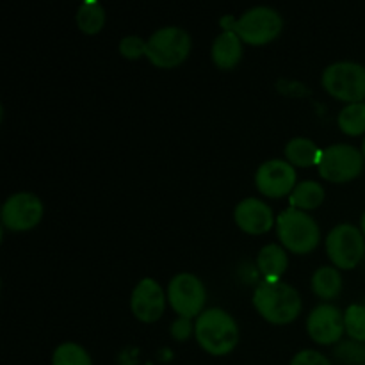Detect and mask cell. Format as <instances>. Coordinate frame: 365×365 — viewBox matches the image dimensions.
<instances>
[{"label": "cell", "instance_id": "cell-16", "mask_svg": "<svg viewBox=\"0 0 365 365\" xmlns=\"http://www.w3.org/2000/svg\"><path fill=\"white\" fill-rule=\"evenodd\" d=\"M242 59V39L234 31H223L212 43V61L223 70H230Z\"/></svg>", "mask_w": 365, "mask_h": 365}, {"label": "cell", "instance_id": "cell-2", "mask_svg": "<svg viewBox=\"0 0 365 365\" xmlns=\"http://www.w3.org/2000/svg\"><path fill=\"white\" fill-rule=\"evenodd\" d=\"M196 341L210 355H227L237 346L239 327L234 317L220 307L207 309L196 317Z\"/></svg>", "mask_w": 365, "mask_h": 365}, {"label": "cell", "instance_id": "cell-18", "mask_svg": "<svg viewBox=\"0 0 365 365\" xmlns=\"http://www.w3.org/2000/svg\"><path fill=\"white\" fill-rule=\"evenodd\" d=\"M312 291L321 299H334L342 291V274L337 267L323 266L312 274Z\"/></svg>", "mask_w": 365, "mask_h": 365}, {"label": "cell", "instance_id": "cell-28", "mask_svg": "<svg viewBox=\"0 0 365 365\" xmlns=\"http://www.w3.org/2000/svg\"><path fill=\"white\" fill-rule=\"evenodd\" d=\"M360 230H362L365 235V212L362 214V220H360Z\"/></svg>", "mask_w": 365, "mask_h": 365}, {"label": "cell", "instance_id": "cell-20", "mask_svg": "<svg viewBox=\"0 0 365 365\" xmlns=\"http://www.w3.org/2000/svg\"><path fill=\"white\" fill-rule=\"evenodd\" d=\"M77 24L86 34H96L106 24V11L100 2H82L77 11Z\"/></svg>", "mask_w": 365, "mask_h": 365}, {"label": "cell", "instance_id": "cell-29", "mask_svg": "<svg viewBox=\"0 0 365 365\" xmlns=\"http://www.w3.org/2000/svg\"><path fill=\"white\" fill-rule=\"evenodd\" d=\"M362 153H364V159H365V138H364V143H362Z\"/></svg>", "mask_w": 365, "mask_h": 365}, {"label": "cell", "instance_id": "cell-22", "mask_svg": "<svg viewBox=\"0 0 365 365\" xmlns=\"http://www.w3.org/2000/svg\"><path fill=\"white\" fill-rule=\"evenodd\" d=\"M52 365H93L89 353L77 342H63L52 355Z\"/></svg>", "mask_w": 365, "mask_h": 365}, {"label": "cell", "instance_id": "cell-5", "mask_svg": "<svg viewBox=\"0 0 365 365\" xmlns=\"http://www.w3.org/2000/svg\"><path fill=\"white\" fill-rule=\"evenodd\" d=\"M191 52V36L185 29L177 25L157 29L146 39V56L152 64L159 68L178 66L187 59Z\"/></svg>", "mask_w": 365, "mask_h": 365}, {"label": "cell", "instance_id": "cell-19", "mask_svg": "<svg viewBox=\"0 0 365 365\" xmlns=\"http://www.w3.org/2000/svg\"><path fill=\"white\" fill-rule=\"evenodd\" d=\"M324 187L316 180H303L291 192V205L299 210L316 209L323 203Z\"/></svg>", "mask_w": 365, "mask_h": 365}, {"label": "cell", "instance_id": "cell-15", "mask_svg": "<svg viewBox=\"0 0 365 365\" xmlns=\"http://www.w3.org/2000/svg\"><path fill=\"white\" fill-rule=\"evenodd\" d=\"M257 266H259V271L266 277L267 282H280L289 266V259L284 246L277 245V242H269V245L262 246L259 255H257Z\"/></svg>", "mask_w": 365, "mask_h": 365}, {"label": "cell", "instance_id": "cell-25", "mask_svg": "<svg viewBox=\"0 0 365 365\" xmlns=\"http://www.w3.org/2000/svg\"><path fill=\"white\" fill-rule=\"evenodd\" d=\"M120 52L127 59H139V57L146 56V41L134 34L125 36L120 41Z\"/></svg>", "mask_w": 365, "mask_h": 365}, {"label": "cell", "instance_id": "cell-17", "mask_svg": "<svg viewBox=\"0 0 365 365\" xmlns=\"http://www.w3.org/2000/svg\"><path fill=\"white\" fill-rule=\"evenodd\" d=\"M285 160L299 168H309L319 163V157L323 150L317 148L316 143L309 138H292L285 145Z\"/></svg>", "mask_w": 365, "mask_h": 365}, {"label": "cell", "instance_id": "cell-21", "mask_svg": "<svg viewBox=\"0 0 365 365\" xmlns=\"http://www.w3.org/2000/svg\"><path fill=\"white\" fill-rule=\"evenodd\" d=\"M337 123L344 134L360 135L365 132V102L348 103L341 109Z\"/></svg>", "mask_w": 365, "mask_h": 365}, {"label": "cell", "instance_id": "cell-12", "mask_svg": "<svg viewBox=\"0 0 365 365\" xmlns=\"http://www.w3.org/2000/svg\"><path fill=\"white\" fill-rule=\"evenodd\" d=\"M307 330L317 344H334L346 331L344 312L331 303H321L310 310L307 317Z\"/></svg>", "mask_w": 365, "mask_h": 365}, {"label": "cell", "instance_id": "cell-24", "mask_svg": "<svg viewBox=\"0 0 365 365\" xmlns=\"http://www.w3.org/2000/svg\"><path fill=\"white\" fill-rule=\"evenodd\" d=\"M337 356L348 364H365V346L356 341H342L335 349Z\"/></svg>", "mask_w": 365, "mask_h": 365}, {"label": "cell", "instance_id": "cell-4", "mask_svg": "<svg viewBox=\"0 0 365 365\" xmlns=\"http://www.w3.org/2000/svg\"><path fill=\"white\" fill-rule=\"evenodd\" d=\"M277 230L282 245L294 253L312 252L321 241L317 221L305 210L294 209V207L278 214Z\"/></svg>", "mask_w": 365, "mask_h": 365}, {"label": "cell", "instance_id": "cell-14", "mask_svg": "<svg viewBox=\"0 0 365 365\" xmlns=\"http://www.w3.org/2000/svg\"><path fill=\"white\" fill-rule=\"evenodd\" d=\"M235 223L248 234H264L274 223L273 209L269 203L259 198H245L237 203L234 210Z\"/></svg>", "mask_w": 365, "mask_h": 365}, {"label": "cell", "instance_id": "cell-8", "mask_svg": "<svg viewBox=\"0 0 365 365\" xmlns=\"http://www.w3.org/2000/svg\"><path fill=\"white\" fill-rule=\"evenodd\" d=\"M327 253L341 269H351L365 255V235L351 223H341L327 235Z\"/></svg>", "mask_w": 365, "mask_h": 365}, {"label": "cell", "instance_id": "cell-13", "mask_svg": "<svg viewBox=\"0 0 365 365\" xmlns=\"http://www.w3.org/2000/svg\"><path fill=\"white\" fill-rule=\"evenodd\" d=\"M164 307H166V296L159 282L153 278H143L132 291V314L143 323H153L159 319L164 312Z\"/></svg>", "mask_w": 365, "mask_h": 365}, {"label": "cell", "instance_id": "cell-7", "mask_svg": "<svg viewBox=\"0 0 365 365\" xmlns=\"http://www.w3.org/2000/svg\"><path fill=\"white\" fill-rule=\"evenodd\" d=\"M317 170L328 182L341 184L353 180L364 170V153L348 143H335L321 152Z\"/></svg>", "mask_w": 365, "mask_h": 365}, {"label": "cell", "instance_id": "cell-6", "mask_svg": "<svg viewBox=\"0 0 365 365\" xmlns=\"http://www.w3.org/2000/svg\"><path fill=\"white\" fill-rule=\"evenodd\" d=\"M323 88L342 102H365V66L355 61H337L324 68Z\"/></svg>", "mask_w": 365, "mask_h": 365}, {"label": "cell", "instance_id": "cell-3", "mask_svg": "<svg viewBox=\"0 0 365 365\" xmlns=\"http://www.w3.org/2000/svg\"><path fill=\"white\" fill-rule=\"evenodd\" d=\"M223 24H228L225 31H234L242 43L250 45H266L271 43L284 29V18L277 9L269 6H255L239 18H223Z\"/></svg>", "mask_w": 365, "mask_h": 365}, {"label": "cell", "instance_id": "cell-9", "mask_svg": "<svg viewBox=\"0 0 365 365\" xmlns=\"http://www.w3.org/2000/svg\"><path fill=\"white\" fill-rule=\"evenodd\" d=\"M168 302L178 317H198L207 302L205 287L196 274L178 273L168 285Z\"/></svg>", "mask_w": 365, "mask_h": 365}, {"label": "cell", "instance_id": "cell-10", "mask_svg": "<svg viewBox=\"0 0 365 365\" xmlns=\"http://www.w3.org/2000/svg\"><path fill=\"white\" fill-rule=\"evenodd\" d=\"M0 217L4 227L9 230H31L41 221L43 202L32 192H14L4 202Z\"/></svg>", "mask_w": 365, "mask_h": 365}, {"label": "cell", "instance_id": "cell-27", "mask_svg": "<svg viewBox=\"0 0 365 365\" xmlns=\"http://www.w3.org/2000/svg\"><path fill=\"white\" fill-rule=\"evenodd\" d=\"M192 330H195V328L191 327L187 317H178L173 323V327H171V335H173L177 341H184V339H187L189 335H191Z\"/></svg>", "mask_w": 365, "mask_h": 365}, {"label": "cell", "instance_id": "cell-11", "mask_svg": "<svg viewBox=\"0 0 365 365\" xmlns=\"http://www.w3.org/2000/svg\"><path fill=\"white\" fill-rule=\"evenodd\" d=\"M255 185L269 198H282L291 195L296 187V170L289 160L269 159L259 166L255 173Z\"/></svg>", "mask_w": 365, "mask_h": 365}, {"label": "cell", "instance_id": "cell-23", "mask_svg": "<svg viewBox=\"0 0 365 365\" xmlns=\"http://www.w3.org/2000/svg\"><path fill=\"white\" fill-rule=\"evenodd\" d=\"M344 327L353 341L365 342V305L353 303L344 310Z\"/></svg>", "mask_w": 365, "mask_h": 365}, {"label": "cell", "instance_id": "cell-26", "mask_svg": "<svg viewBox=\"0 0 365 365\" xmlns=\"http://www.w3.org/2000/svg\"><path fill=\"white\" fill-rule=\"evenodd\" d=\"M291 365H331V362L328 360V356L316 349H303L292 356Z\"/></svg>", "mask_w": 365, "mask_h": 365}, {"label": "cell", "instance_id": "cell-1", "mask_svg": "<svg viewBox=\"0 0 365 365\" xmlns=\"http://www.w3.org/2000/svg\"><path fill=\"white\" fill-rule=\"evenodd\" d=\"M253 305L269 323L285 324L294 321L302 312V296L285 282L264 280L253 292Z\"/></svg>", "mask_w": 365, "mask_h": 365}]
</instances>
